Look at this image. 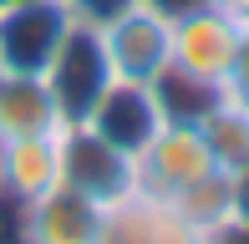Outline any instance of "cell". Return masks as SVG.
I'll return each mask as SVG.
<instances>
[{
  "label": "cell",
  "instance_id": "6da1fadb",
  "mask_svg": "<svg viewBox=\"0 0 249 244\" xmlns=\"http://www.w3.org/2000/svg\"><path fill=\"white\" fill-rule=\"evenodd\" d=\"M168 26L173 16H163L148 0H127L107 20H97L92 36L112 82H158L168 66Z\"/></svg>",
  "mask_w": 249,
  "mask_h": 244
},
{
  "label": "cell",
  "instance_id": "7a4b0ae2",
  "mask_svg": "<svg viewBox=\"0 0 249 244\" xmlns=\"http://www.w3.org/2000/svg\"><path fill=\"white\" fill-rule=\"evenodd\" d=\"M239 31H244V20L224 16L209 0H198V5L178 10L173 26H168V66L224 92L229 71H234V56H239Z\"/></svg>",
  "mask_w": 249,
  "mask_h": 244
},
{
  "label": "cell",
  "instance_id": "3957f363",
  "mask_svg": "<svg viewBox=\"0 0 249 244\" xmlns=\"http://www.w3.org/2000/svg\"><path fill=\"white\" fill-rule=\"evenodd\" d=\"M76 26L66 0H0V71L51 76Z\"/></svg>",
  "mask_w": 249,
  "mask_h": 244
},
{
  "label": "cell",
  "instance_id": "277c9868",
  "mask_svg": "<svg viewBox=\"0 0 249 244\" xmlns=\"http://www.w3.org/2000/svg\"><path fill=\"white\" fill-rule=\"evenodd\" d=\"M213 173L224 168L198 122H163L153 132V142L138 153V188H148L158 198H178L183 188L213 178Z\"/></svg>",
  "mask_w": 249,
  "mask_h": 244
},
{
  "label": "cell",
  "instance_id": "5b68a950",
  "mask_svg": "<svg viewBox=\"0 0 249 244\" xmlns=\"http://www.w3.org/2000/svg\"><path fill=\"white\" fill-rule=\"evenodd\" d=\"M76 122H82L87 132H97L107 148L127 153V158L138 163V153L148 148L153 132L163 127V107H158V97H153V82H107L97 92V102Z\"/></svg>",
  "mask_w": 249,
  "mask_h": 244
},
{
  "label": "cell",
  "instance_id": "8992f818",
  "mask_svg": "<svg viewBox=\"0 0 249 244\" xmlns=\"http://www.w3.org/2000/svg\"><path fill=\"white\" fill-rule=\"evenodd\" d=\"M97 244H203V229L188 224L168 198L132 188V193L102 204Z\"/></svg>",
  "mask_w": 249,
  "mask_h": 244
},
{
  "label": "cell",
  "instance_id": "52a82bcc",
  "mask_svg": "<svg viewBox=\"0 0 249 244\" xmlns=\"http://www.w3.org/2000/svg\"><path fill=\"white\" fill-rule=\"evenodd\" d=\"M56 183H66V127L0 142V193L10 204H36Z\"/></svg>",
  "mask_w": 249,
  "mask_h": 244
},
{
  "label": "cell",
  "instance_id": "ba28073f",
  "mask_svg": "<svg viewBox=\"0 0 249 244\" xmlns=\"http://www.w3.org/2000/svg\"><path fill=\"white\" fill-rule=\"evenodd\" d=\"M102 204L82 188L56 183L36 204H20V244H97Z\"/></svg>",
  "mask_w": 249,
  "mask_h": 244
},
{
  "label": "cell",
  "instance_id": "9c48e42d",
  "mask_svg": "<svg viewBox=\"0 0 249 244\" xmlns=\"http://www.w3.org/2000/svg\"><path fill=\"white\" fill-rule=\"evenodd\" d=\"M66 183L82 188V193L97 198V204H112V198H122V193L138 188V163H132L127 153L107 148L97 132L82 127V122H71V127H66Z\"/></svg>",
  "mask_w": 249,
  "mask_h": 244
},
{
  "label": "cell",
  "instance_id": "30bf717a",
  "mask_svg": "<svg viewBox=\"0 0 249 244\" xmlns=\"http://www.w3.org/2000/svg\"><path fill=\"white\" fill-rule=\"evenodd\" d=\"M71 127L51 76L36 71H0V142L5 138H36V132Z\"/></svg>",
  "mask_w": 249,
  "mask_h": 244
},
{
  "label": "cell",
  "instance_id": "8fae6325",
  "mask_svg": "<svg viewBox=\"0 0 249 244\" xmlns=\"http://www.w3.org/2000/svg\"><path fill=\"white\" fill-rule=\"evenodd\" d=\"M198 127H203V138H209V148H213V158H219L224 173H234V168L249 163V107L244 102L219 97V102L203 112Z\"/></svg>",
  "mask_w": 249,
  "mask_h": 244
},
{
  "label": "cell",
  "instance_id": "7c38bea8",
  "mask_svg": "<svg viewBox=\"0 0 249 244\" xmlns=\"http://www.w3.org/2000/svg\"><path fill=\"white\" fill-rule=\"evenodd\" d=\"M168 204L178 209V214L188 219V224H198L203 234H209L213 224H224V219L234 214V183H229V173H213V178H203L194 188H183L178 198H168Z\"/></svg>",
  "mask_w": 249,
  "mask_h": 244
},
{
  "label": "cell",
  "instance_id": "4fadbf2b",
  "mask_svg": "<svg viewBox=\"0 0 249 244\" xmlns=\"http://www.w3.org/2000/svg\"><path fill=\"white\" fill-rule=\"evenodd\" d=\"M224 97H234V102L249 107V20H244V31H239V56H234V71H229Z\"/></svg>",
  "mask_w": 249,
  "mask_h": 244
},
{
  "label": "cell",
  "instance_id": "5bb4252c",
  "mask_svg": "<svg viewBox=\"0 0 249 244\" xmlns=\"http://www.w3.org/2000/svg\"><path fill=\"white\" fill-rule=\"evenodd\" d=\"M127 0H66V10H71L82 26H97V20H107L112 10H122Z\"/></svg>",
  "mask_w": 249,
  "mask_h": 244
},
{
  "label": "cell",
  "instance_id": "9a60e30c",
  "mask_svg": "<svg viewBox=\"0 0 249 244\" xmlns=\"http://www.w3.org/2000/svg\"><path fill=\"white\" fill-rule=\"evenodd\" d=\"M203 244H249V219L244 214H229L224 224H213L209 234H203Z\"/></svg>",
  "mask_w": 249,
  "mask_h": 244
},
{
  "label": "cell",
  "instance_id": "2e32d148",
  "mask_svg": "<svg viewBox=\"0 0 249 244\" xmlns=\"http://www.w3.org/2000/svg\"><path fill=\"white\" fill-rule=\"evenodd\" d=\"M229 183H234V214H244V219H249V163L229 173Z\"/></svg>",
  "mask_w": 249,
  "mask_h": 244
},
{
  "label": "cell",
  "instance_id": "e0dca14e",
  "mask_svg": "<svg viewBox=\"0 0 249 244\" xmlns=\"http://www.w3.org/2000/svg\"><path fill=\"white\" fill-rule=\"evenodd\" d=\"M209 5H219L224 16H234V20H249V0H209Z\"/></svg>",
  "mask_w": 249,
  "mask_h": 244
},
{
  "label": "cell",
  "instance_id": "ac0fdd59",
  "mask_svg": "<svg viewBox=\"0 0 249 244\" xmlns=\"http://www.w3.org/2000/svg\"><path fill=\"white\" fill-rule=\"evenodd\" d=\"M148 5H158V10H163V16H178V10L198 5V0H148Z\"/></svg>",
  "mask_w": 249,
  "mask_h": 244
}]
</instances>
